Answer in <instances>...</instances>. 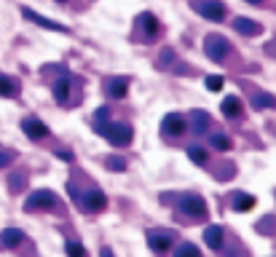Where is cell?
Instances as JSON below:
<instances>
[{
    "label": "cell",
    "instance_id": "1",
    "mask_svg": "<svg viewBox=\"0 0 276 257\" xmlns=\"http://www.w3.org/2000/svg\"><path fill=\"white\" fill-rule=\"evenodd\" d=\"M180 212L188 214L190 220H204V217H206V204H204L201 196L188 193V196L180 198Z\"/></svg>",
    "mask_w": 276,
    "mask_h": 257
},
{
    "label": "cell",
    "instance_id": "2",
    "mask_svg": "<svg viewBox=\"0 0 276 257\" xmlns=\"http://www.w3.org/2000/svg\"><path fill=\"white\" fill-rule=\"evenodd\" d=\"M97 131L102 137H108L116 148H123V145H129L131 142V129L126 126V123H108V126H102Z\"/></svg>",
    "mask_w": 276,
    "mask_h": 257
},
{
    "label": "cell",
    "instance_id": "3",
    "mask_svg": "<svg viewBox=\"0 0 276 257\" xmlns=\"http://www.w3.org/2000/svg\"><path fill=\"white\" fill-rule=\"evenodd\" d=\"M204 54L209 56V59H215V62L225 59V54H228L225 38H220V35H209L206 41H204Z\"/></svg>",
    "mask_w": 276,
    "mask_h": 257
},
{
    "label": "cell",
    "instance_id": "4",
    "mask_svg": "<svg viewBox=\"0 0 276 257\" xmlns=\"http://www.w3.org/2000/svg\"><path fill=\"white\" fill-rule=\"evenodd\" d=\"M56 204V196L51 190H35L27 196V209H51Z\"/></svg>",
    "mask_w": 276,
    "mask_h": 257
},
{
    "label": "cell",
    "instance_id": "5",
    "mask_svg": "<svg viewBox=\"0 0 276 257\" xmlns=\"http://www.w3.org/2000/svg\"><path fill=\"white\" fill-rule=\"evenodd\" d=\"M22 129H24V134L30 137V139H43L46 134H49L46 123H43V121H38V118H27V121L22 123Z\"/></svg>",
    "mask_w": 276,
    "mask_h": 257
},
{
    "label": "cell",
    "instance_id": "6",
    "mask_svg": "<svg viewBox=\"0 0 276 257\" xmlns=\"http://www.w3.org/2000/svg\"><path fill=\"white\" fill-rule=\"evenodd\" d=\"M233 30L239 32V35L252 38V35H258V32H260V24H258V22H252V19H247V16H236V19H233Z\"/></svg>",
    "mask_w": 276,
    "mask_h": 257
},
{
    "label": "cell",
    "instance_id": "7",
    "mask_svg": "<svg viewBox=\"0 0 276 257\" xmlns=\"http://www.w3.org/2000/svg\"><path fill=\"white\" fill-rule=\"evenodd\" d=\"M204 244L209 246V249H220V246H223V228L220 225H206Z\"/></svg>",
    "mask_w": 276,
    "mask_h": 257
},
{
    "label": "cell",
    "instance_id": "8",
    "mask_svg": "<svg viewBox=\"0 0 276 257\" xmlns=\"http://www.w3.org/2000/svg\"><path fill=\"white\" fill-rule=\"evenodd\" d=\"M161 129H164L166 131V134H183V131H185V118L183 116H177V113H175V116H166L164 118V123H161Z\"/></svg>",
    "mask_w": 276,
    "mask_h": 257
},
{
    "label": "cell",
    "instance_id": "9",
    "mask_svg": "<svg viewBox=\"0 0 276 257\" xmlns=\"http://www.w3.org/2000/svg\"><path fill=\"white\" fill-rule=\"evenodd\" d=\"M105 204H108V198H105L102 190H89V193L83 196V206L91 209V212H99V209H105Z\"/></svg>",
    "mask_w": 276,
    "mask_h": 257
},
{
    "label": "cell",
    "instance_id": "10",
    "mask_svg": "<svg viewBox=\"0 0 276 257\" xmlns=\"http://www.w3.org/2000/svg\"><path fill=\"white\" fill-rule=\"evenodd\" d=\"M148 244L153 246L156 252H166L169 246H172V236H169V233H161V231L148 233Z\"/></svg>",
    "mask_w": 276,
    "mask_h": 257
},
{
    "label": "cell",
    "instance_id": "11",
    "mask_svg": "<svg viewBox=\"0 0 276 257\" xmlns=\"http://www.w3.org/2000/svg\"><path fill=\"white\" fill-rule=\"evenodd\" d=\"M201 14L206 19H212V22H220V19L225 16V6L217 3V0H206V3L201 6Z\"/></svg>",
    "mask_w": 276,
    "mask_h": 257
},
{
    "label": "cell",
    "instance_id": "12",
    "mask_svg": "<svg viewBox=\"0 0 276 257\" xmlns=\"http://www.w3.org/2000/svg\"><path fill=\"white\" fill-rule=\"evenodd\" d=\"M22 239H24V233L19 231V228H6V231L0 233V246H6V249H11V246L22 244Z\"/></svg>",
    "mask_w": 276,
    "mask_h": 257
},
{
    "label": "cell",
    "instance_id": "13",
    "mask_svg": "<svg viewBox=\"0 0 276 257\" xmlns=\"http://www.w3.org/2000/svg\"><path fill=\"white\" fill-rule=\"evenodd\" d=\"M22 14H24L27 19H32L35 24H41V27H46V30H54V32H62V30H64L62 24H56V22H51V19H46V16H38V14L32 11V8H24ZM64 32H67V30H64Z\"/></svg>",
    "mask_w": 276,
    "mask_h": 257
},
{
    "label": "cell",
    "instance_id": "14",
    "mask_svg": "<svg viewBox=\"0 0 276 257\" xmlns=\"http://www.w3.org/2000/svg\"><path fill=\"white\" fill-rule=\"evenodd\" d=\"M126 91H129V83H126V78H113V81H108V94H110L113 99L126 97Z\"/></svg>",
    "mask_w": 276,
    "mask_h": 257
},
{
    "label": "cell",
    "instance_id": "15",
    "mask_svg": "<svg viewBox=\"0 0 276 257\" xmlns=\"http://www.w3.org/2000/svg\"><path fill=\"white\" fill-rule=\"evenodd\" d=\"M220 107H223V116L225 118H236L242 113V99L239 97H225Z\"/></svg>",
    "mask_w": 276,
    "mask_h": 257
},
{
    "label": "cell",
    "instance_id": "16",
    "mask_svg": "<svg viewBox=\"0 0 276 257\" xmlns=\"http://www.w3.org/2000/svg\"><path fill=\"white\" fill-rule=\"evenodd\" d=\"M252 104L258 110H273L276 107V97H273V94H265V91H258L252 97Z\"/></svg>",
    "mask_w": 276,
    "mask_h": 257
},
{
    "label": "cell",
    "instance_id": "17",
    "mask_svg": "<svg viewBox=\"0 0 276 257\" xmlns=\"http://www.w3.org/2000/svg\"><path fill=\"white\" fill-rule=\"evenodd\" d=\"M190 126H193V131L201 134V131L209 129V116H206L204 110H193V116H190Z\"/></svg>",
    "mask_w": 276,
    "mask_h": 257
},
{
    "label": "cell",
    "instance_id": "18",
    "mask_svg": "<svg viewBox=\"0 0 276 257\" xmlns=\"http://www.w3.org/2000/svg\"><path fill=\"white\" fill-rule=\"evenodd\" d=\"M255 206V198L250 193H236L233 196V209L236 212H247V209H252Z\"/></svg>",
    "mask_w": 276,
    "mask_h": 257
},
{
    "label": "cell",
    "instance_id": "19",
    "mask_svg": "<svg viewBox=\"0 0 276 257\" xmlns=\"http://www.w3.org/2000/svg\"><path fill=\"white\" fill-rule=\"evenodd\" d=\"M67 94H70V81L67 78H62V81L54 83V97H56V102H64V99H67Z\"/></svg>",
    "mask_w": 276,
    "mask_h": 257
},
{
    "label": "cell",
    "instance_id": "20",
    "mask_svg": "<svg viewBox=\"0 0 276 257\" xmlns=\"http://www.w3.org/2000/svg\"><path fill=\"white\" fill-rule=\"evenodd\" d=\"M175 257H198V246H196V244H190V241H185V244H180V246H177Z\"/></svg>",
    "mask_w": 276,
    "mask_h": 257
},
{
    "label": "cell",
    "instance_id": "21",
    "mask_svg": "<svg viewBox=\"0 0 276 257\" xmlns=\"http://www.w3.org/2000/svg\"><path fill=\"white\" fill-rule=\"evenodd\" d=\"M140 22H142V27H145V32H148V35H156V32H158V22H156V16L145 14V16L140 19Z\"/></svg>",
    "mask_w": 276,
    "mask_h": 257
},
{
    "label": "cell",
    "instance_id": "22",
    "mask_svg": "<svg viewBox=\"0 0 276 257\" xmlns=\"http://www.w3.org/2000/svg\"><path fill=\"white\" fill-rule=\"evenodd\" d=\"M209 145H212L215 150H228L231 148V142H228V137H223V134H212L209 137Z\"/></svg>",
    "mask_w": 276,
    "mask_h": 257
},
{
    "label": "cell",
    "instance_id": "23",
    "mask_svg": "<svg viewBox=\"0 0 276 257\" xmlns=\"http://www.w3.org/2000/svg\"><path fill=\"white\" fill-rule=\"evenodd\" d=\"M14 94V81L8 75H0V97H11Z\"/></svg>",
    "mask_w": 276,
    "mask_h": 257
},
{
    "label": "cell",
    "instance_id": "24",
    "mask_svg": "<svg viewBox=\"0 0 276 257\" xmlns=\"http://www.w3.org/2000/svg\"><path fill=\"white\" fill-rule=\"evenodd\" d=\"M188 158L196 161V164H206V153H204L201 148H193V145L188 148Z\"/></svg>",
    "mask_w": 276,
    "mask_h": 257
},
{
    "label": "cell",
    "instance_id": "25",
    "mask_svg": "<svg viewBox=\"0 0 276 257\" xmlns=\"http://www.w3.org/2000/svg\"><path fill=\"white\" fill-rule=\"evenodd\" d=\"M108 169H113V171H126V161H123L121 156H108Z\"/></svg>",
    "mask_w": 276,
    "mask_h": 257
},
{
    "label": "cell",
    "instance_id": "26",
    "mask_svg": "<svg viewBox=\"0 0 276 257\" xmlns=\"http://www.w3.org/2000/svg\"><path fill=\"white\" fill-rule=\"evenodd\" d=\"M223 83H225L223 75H209V78H206V89H209V91H220Z\"/></svg>",
    "mask_w": 276,
    "mask_h": 257
},
{
    "label": "cell",
    "instance_id": "27",
    "mask_svg": "<svg viewBox=\"0 0 276 257\" xmlns=\"http://www.w3.org/2000/svg\"><path fill=\"white\" fill-rule=\"evenodd\" d=\"M67 254L70 257H86V249H83L81 244H75V241H67Z\"/></svg>",
    "mask_w": 276,
    "mask_h": 257
},
{
    "label": "cell",
    "instance_id": "28",
    "mask_svg": "<svg viewBox=\"0 0 276 257\" xmlns=\"http://www.w3.org/2000/svg\"><path fill=\"white\" fill-rule=\"evenodd\" d=\"M11 153H0V169H3V166H8V164H11Z\"/></svg>",
    "mask_w": 276,
    "mask_h": 257
},
{
    "label": "cell",
    "instance_id": "29",
    "mask_svg": "<svg viewBox=\"0 0 276 257\" xmlns=\"http://www.w3.org/2000/svg\"><path fill=\"white\" fill-rule=\"evenodd\" d=\"M56 156H59V158H64V161H70V158H73V156L67 153V150H56Z\"/></svg>",
    "mask_w": 276,
    "mask_h": 257
},
{
    "label": "cell",
    "instance_id": "30",
    "mask_svg": "<svg viewBox=\"0 0 276 257\" xmlns=\"http://www.w3.org/2000/svg\"><path fill=\"white\" fill-rule=\"evenodd\" d=\"M99 257H113V252H110V249H102V252H99Z\"/></svg>",
    "mask_w": 276,
    "mask_h": 257
},
{
    "label": "cell",
    "instance_id": "31",
    "mask_svg": "<svg viewBox=\"0 0 276 257\" xmlns=\"http://www.w3.org/2000/svg\"><path fill=\"white\" fill-rule=\"evenodd\" d=\"M247 3H260V0H247Z\"/></svg>",
    "mask_w": 276,
    "mask_h": 257
},
{
    "label": "cell",
    "instance_id": "32",
    "mask_svg": "<svg viewBox=\"0 0 276 257\" xmlns=\"http://www.w3.org/2000/svg\"><path fill=\"white\" fill-rule=\"evenodd\" d=\"M59 3H64V0H59Z\"/></svg>",
    "mask_w": 276,
    "mask_h": 257
}]
</instances>
